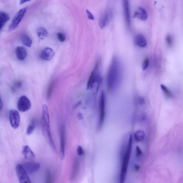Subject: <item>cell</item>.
I'll list each match as a JSON object with an SVG mask.
<instances>
[{"instance_id":"obj_1","label":"cell","mask_w":183,"mask_h":183,"mask_svg":"<svg viewBox=\"0 0 183 183\" xmlns=\"http://www.w3.org/2000/svg\"><path fill=\"white\" fill-rule=\"evenodd\" d=\"M122 69L121 61L117 57L113 59L107 76V87L108 91L112 92L117 89L122 79Z\"/></svg>"},{"instance_id":"obj_2","label":"cell","mask_w":183,"mask_h":183,"mask_svg":"<svg viewBox=\"0 0 183 183\" xmlns=\"http://www.w3.org/2000/svg\"><path fill=\"white\" fill-rule=\"evenodd\" d=\"M101 62L98 61L90 74L87 84V89H90L97 93L102 82Z\"/></svg>"},{"instance_id":"obj_3","label":"cell","mask_w":183,"mask_h":183,"mask_svg":"<svg viewBox=\"0 0 183 183\" xmlns=\"http://www.w3.org/2000/svg\"><path fill=\"white\" fill-rule=\"evenodd\" d=\"M132 135L131 134L129 135L128 140L126 151L124 154V159L123 160L120 176V183H124L125 180L128 166L130 158L132 148Z\"/></svg>"},{"instance_id":"obj_4","label":"cell","mask_w":183,"mask_h":183,"mask_svg":"<svg viewBox=\"0 0 183 183\" xmlns=\"http://www.w3.org/2000/svg\"><path fill=\"white\" fill-rule=\"evenodd\" d=\"M106 95L105 92L102 90L101 93L99 102V114L98 129L100 130L103 124L105 117Z\"/></svg>"},{"instance_id":"obj_5","label":"cell","mask_w":183,"mask_h":183,"mask_svg":"<svg viewBox=\"0 0 183 183\" xmlns=\"http://www.w3.org/2000/svg\"><path fill=\"white\" fill-rule=\"evenodd\" d=\"M42 128L44 134L51 132L48 109L46 104L42 106Z\"/></svg>"},{"instance_id":"obj_6","label":"cell","mask_w":183,"mask_h":183,"mask_svg":"<svg viewBox=\"0 0 183 183\" xmlns=\"http://www.w3.org/2000/svg\"><path fill=\"white\" fill-rule=\"evenodd\" d=\"M27 9V7L22 8L15 15L9 27V30L10 31L14 30L18 27L24 17Z\"/></svg>"},{"instance_id":"obj_7","label":"cell","mask_w":183,"mask_h":183,"mask_svg":"<svg viewBox=\"0 0 183 183\" xmlns=\"http://www.w3.org/2000/svg\"><path fill=\"white\" fill-rule=\"evenodd\" d=\"M15 170L20 183H32L27 173L22 165L18 164L16 166Z\"/></svg>"},{"instance_id":"obj_8","label":"cell","mask_w":183,"mask_h":183,"mask_svg":"<svg viewBox=\"0 0 183 183\" xmlns=\"http://www.w3.org/2000/svg\"><path fill=\"white\" fill-rule=\"evenodd\" d=\"M9 119L10 124L13 129H18L20 123L19 113L15 109H12L9 112Z\"/></svg>"},{"instance_id":"obj_9","label":"cell","mask_w":183,"mask_h":183,"mask_svg":"<svg viewBox=\"0 0 183 183\" xmlns=\"http://www.w3.org/2000/svg\"><path fill=\"white\" fill-rule=\"evenodd\" d=\"M17 107L18 110L20 112H25L30 109L31 103L28 97L23 95L19 99Z\"/></svg>"},{"instance_id":"obj_10","label":"cell","mask_w":183,"mask_h":183,"mask_svg":"<svg viewBox=\"0 0 183 183\" xmlns=\"http://www.w3.org/2000/svg\"><path fill=\"white\" fill-rule=\"evenodd\" d=\"M112 17V11L110 9L104 12L99 21V25L101 28H103L110 22Z\"/></svg>"},{"instance_id":"obj_11","label":"cell","mask_w":183,"mask_h":183,"mask_svg":"<svg viewBox=\"0 0 183 183\" xmlns=\"http://www.w3.org/2000/svg\"><path fill=\"white\" fill-rule=\"evenodd\" d=\"M60 155L63 160L65 157L66 145V130L64 124L61 126L60 129Z\"/></svg>"},{"instance_id":"obj_12","label":"cell","mask_w":183,"mask_h":183,"mask_svg":"<svg viewBox=\"0 0 183 183\" xmlns=\"http://www.w3.org/2000/svg\"><path fill=\"white\" fill-rule=\"evenodd\" d=\"M123 9L125 21L128 27H130L131 24V17L130 8L129 1L124 0L123 2Z\"/></svg>"},{"instance_id":"obj_13","label":"cell","mask_w":183,"mask_h":183,"mask_svg":"<svg viewBox=\"0 0 183 183\" xmlns=\"http://www.w3.org/2000/svg\"><path fill=\"white\" fill-rule=\"evenodd\" d=\"M24 170L29 174H33L37 171L40 168V165L35 162H27L22 165Z\"/></svg>"},{"instance_id":"obj_14","label":"cell","mask_w":183,"mask_h":183,"mask_svg":"<svg viewBox=\"0 0 183 183\" xmlns=\"http://www.w3.org/2000/svg\"><path fill=\"white\" fill-rule=\"evenodd\" d=\"M54 52L52 49L48 47L42 51L40 54V57L44 61L51 60L54 57Z\"/></svg>"},{"instance_id":"obj_15","label":"cell","mask_w":183,"mask_h":183,"mask_svg":"<svg viewBox=\"0 0 183 183\" xmlns=\"http://www.w3.org/2000/svg\"><path fill=\"white\" fill-rule=\"evenodd\" d=\"M133 16L134 17L137 18L143 21L147 20L148 18V14L146 11L142 7L138 8L137 11L135 12Z\"/></svg>"},{"instance_id":"obj_16","label":"cell","mask_w":183,"mask_h":183,"mask_svg":"<svg viewBox=\"0 0 183 183\" xmlns=\"http://www.w3.org/2000/svg\"><path fill=\"white\" fill-rule=\"evenodd\" d=\"M22 153L25 158L29 160H33L35 158V154L28 146L23 147Z\"/></svg>"},{"instance_id":"obj_17","label":"cell","mask_w":183,"mask_h":183,"mask_svg":"<svg viewBox=\"0 0 183 183\" xmlns=\"http://www.w3.org/2000/svg\"><path fill=\"white\" fill-rule=\"evenodd\" d=\"M16 54L17 57L20 60H23L26 58L27 53L26 49L24 48L19 46L17 48Z\"/></svg>"},{"instance_id":"obj_18","label":"cell","mask_w":183,"mask_h":183,"mask_svg":"<svg viewBox=\"0 0 183 183\" xmlns=\"http://www.w3.org/2000/svg\"><path fill=\"white\" fill-rule=\"evenodd\" d=\"M9 19V16L8 14L4 12H0V31Z\"/></svg>"},{"instance_id":"obj_19","label":"cell","mask_w":183,"mask_h":183,"mask_svg":"<svg viewBox=\"0 0 183 183\" xmlns=\"http://www.w3.org/2000/svg\"><path fill=\"white\" fill-rule=\"evenodd\" d=\"M137 43L139 47L144 48L146 47L147 44L146 39L142 35H139L136 37Z\"/></svg>"},{"instance_id":"obj_20","label":"cell","mask_w":183,"mask_h":183,"mask_svg":"<svg viewBox=\"0 0 183 183\" xmlns=\"http://www.w3.org/2000/svg\"><path fill=\"white\" fill-rule=\"evenodd\" d=\"M145 134L144 132L141 130L136 131L134 134V138L137 142H140L144 139Z\"/></svg>"},{"instance_id":"obj_21","label":"cell","mask_w":183,"mask_h":183,"mask_svg":"<svg viewBox=\"0 0 183 183\" xmlns=\"http://www.w3.org/2000/svg\"><path fill=\"white\" fill-rule=\"evenodd\" d=\"M80 163L78 159L76 158L75 160L74 165H73L72 174L71 178L72 179H74L76 177L78 173L79 169Z\"/></svg>"},{"instance_id":"obj_22","label":"cell","mask_w":183,"mask_h":183,"mask_svg":"<svg viewBox=\"0 0 183 183\" xmlns=\"http://www.w3.org/2000/svg\"><path fill=\"white\" fill-rule=\"evenodd\" d=\"M22 40L23 43L27 47H30L32 46V41L28 36L23 35L22 37Z\"/></svg>"},{"instance_id":"obj_23","label":"cell","mask_w":183,"mask_h":183,"mask_svg":"<svg viewBox=\"0 0 183 183\" xmlns=\"http://www.w3.org/2000/svg\"><path fill=\"white\" fill-rule=\"evenodd\" d=\"M37 35L39 38L43 39L47 37L48 32L45 29L41 28L38 30Z\"/></svg>"},{"instance_id":"obj_24","label":"cell","mask_w":183,"mask_h":183,"mask_svg":"<svg viewBox=\"0 0 183 183\" xmlns=\"http://www.w3.org/2000/svg\"><path fill=\"white\" fill-rule=\"evenodd\" d=\"M35 121L33 119L31 121L30 124H29L27 129V133L28 135H31L33 132L34 129H35Z\"/></svg>"},{"instance_id":"obj_25","label":"cell","mask_w":183,"mask_h":183,"mask_svg":"<svg viewBox=\"0 0 183 183\" xmlns=\"http://www.w3.org/2000/svg\"><path fill=\"white\" fill-rule=\"evenodd\" d=\"M162 91H163L164 93L167 97L169 98H171L172 95L171 92L170 90L167 87L165 86V85L161 84L160 85Z\"/></svg>"},{"instance_id":"obj_26","label":"cell","mask_w":183,"mask_h":183,"mask_svg":"<svg viewBox=\"0 0 183 183\" xmlns=\"http://www.w3.org/2000/svg\"><path fill=\"white\" fill-rule=\"evenodd\" d=\"M45 183H52V174L49 170L46 171Z\"/></svg>"},{"instance_id":"obj_27","label":"cell","mask_w":183,"mask_h":183,"mask_svg":"<svg viewBox=\"0 0 183 183\" xmlns=\"http://www.w3.org/2000/svg\"><path fill=\"white\" fill-rule=\"evenodd\" d=\"M54 82H52L50 83L48 89L47 93V98L48 100H49L51 98V95H52L53 88L54 87Z\"/></svg>"},{"instance_id":"obj_28","label":"cell","mask_w":183,"mask_h":183,"mask_svg":"<svg viewBox=\"0 0 183 183\" xmlns=\"http://www.w3.org/2000/svg\"><path fill=\"white\" fill-rule=\"evenodd\" d=\"M166 43L169 47H171L173 45L174 42L173 38L172 36L170 34L167 35L166 38Z\"/></svg>"},{"instance_id":"obj_29","label":"cell","mask_w":183,"mask_h":183,"mask_svg":"<svg viewBox=\"0 0 183 183\" xmlns=\"http://www.w3.org/2000/svg\"><path fill=\"white\" fill-rule=\"evenodd\" d=\"M150 61L149 59L148 58H146L144 59L142 64V69L143 71H145V70L148 69V68L149 66Z\"/></svg>"},{"instance_id":"obj_30","label":"cell","mask_w":183,"mask_h":183,"mask_svg":"<svg viewBox=\"0 0 183 183\" xmlns=\"http://www.w3.org/2000/svg\"><path fill=\"white\" fill-rule=\"evenodd\" d=\"M57 37L59 41L61 42H63L65 41L66 39V37L65 35L61 33H58L57 34Z\"/></svg>"},{"instance_id":"obj_31","label":"cell","mask_w":183,"mask_h":183,"mask_svg":"<svg viewBox=\"0 0 183 183\" xmlns=\"http://www.w3.org/2000/svg\"><path fill=\"white\" fill-rule=\"evenodd\" d=\"M77 153L79 156H81L84 153V151L82 148L81 146H79L77 148Z\"/></svg>"},{"instance_id":"obj_32","label":"cell","mask_w":183,"mask_h":183,"mask_svg":"<svg viewBox=\"0 0 183 183\" xmlns=\"http://www.w3.org/2000/svg\"><path fill=\"white\" fill-rule=\"evenodd\" d=\"M142 154V151L138 146H137L136 147V154L137 156H140Z\"/></svg>"},{"instance_id":"obj_33","label":"cell","mask_w":183,"mask_h":183,"mask_svg":"<svg viewBox=\"0 0 183 183\" xmlns=\"http://www.w3.org/2000/svg\"><path fill=\"white\" fill-rule=\"evenodd\" d=\"M86 13H87V16L90 20H94V17L93 14H92L91 12L88 10H86Z\"/></svg>"},{"instance_id":"obj_34","label":"cell","mask_w":183,"mask_h":183,"mask_svg":"<svg viewBox=\"0 0 183 183\" xmlns=\"http://www.w3.org/2000/svg\"><path fill=\"white\" fill-rule=\"evenodd\" d=\"M22 83L21 81H17L15 83V86L17 88H20L22 86Z\"/></svg>"},{"instance_id":"obj_35","label":"cell","mask_w":183,"mask_h":183,"mask_svg":"<svg viewBox=\"0 0 183 183\" xmlns=\"http://www.w3.org/2000/svg\"><path fill=\"white\" fill-rule=\"evenodd\" d=\"M134 168L135 171H139V170H140V166L137 165H135L134 166Z\"/></svg>"},{"instance_id":"obj_36","label":"cell","mask_w":183,"mask_h":183,"mask_svg":"<svg viewBox=\"0 0 183 183\" xmlns=\"http://www.w3.org/2000/svg\"><path fill=\"white\" fill-rule=\"evenodd\" d=\"M3 107V103L2 100L0 97V110H1L2 109Z\"/></svg>"},{"instance_id":"obj_37","label":"cell","mask_w":183,"mask_h":183,"mask_svg":"<svg viewBox=\"0 0 183 183\" xmlns=\"http://www.w3.org/2000/svg\"><path fill=\"white\" fill-rule=\"evenodd\" d=\"M139 102L141 104H143V102H144V100L142 98H139Z\"/></svg>"},{"instance_id":"obj_38","label":"cell","mask_w":183,"mask_h":183,"mask_svg":"<svg viewBox=\"0 0 183 183\" xmlns=\"http://www.w3.org/2000/svg\"><path fill=\"white\" fill-rule=\"evenodd\" d=\"M25 1V0H22V1H20V4H24V3H26L27 2V1Z\"/></svg>"},{"instance_id":"obj_39","label":"cell","mask_w":183,"mask_h":183,"mask_svg":"<svg viewBox=\"0 0 183 183\" xmlns=\"http://www.w3.org/2000/svg\"><path fill=\"white\" fill-rule=\"evenodd\" d=\"M78 119H83L82 116V114H78Z\"/></svg>"}]
</instances>
